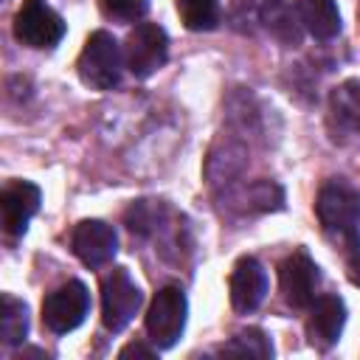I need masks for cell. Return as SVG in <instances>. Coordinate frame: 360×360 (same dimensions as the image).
<instances>
[{
    "mask_svg": "<svg viewBox=\"0 0 360 360\" xmlns=\"http://www.w3.org/2000/svg\"><path fill=\"white\" fill-rule=\"evenodd\" d=\"M186 315H188V301L177 284H169L155 292L146 312V335L155 343V349H169L177 343V338L186 329Z\"/></svg>",
    "mask_w": 360,
    "mask_h": 360,
    "instance_id": "3",
    "label": "cell"
},
{
    "mask_svg": "<svg viewBox=\"0 0 360 360\" xmlns=\"http://www.w3.org/2000/svg\"><path fill=\"white\" fill-rule=\"evenodd\" d=\"M0 335L6 346H17L28 335V307L11 292H3L0 298Z\"/></svg>",
    "mask_w": 360,
    "mask_h": 360,
    "instance_id": "16",
    "label": "cell"
},
{
    "mask_svg": "<svg viewBox=\"0 0 360 360\" xmlns=\"http://www.w3.org/2000/svg\"><path fill=\"white\" fill-rule=\"evenodd\" d=\"M104 17L118 22H135L149 11V0H98Z\"/></svg>",
    "mask_w": 360,
    "mask_h": 360,
    "instance_id": "20",
    "label": "cell"
},
{
    "mask_svg": "<svg viewBox=\"0 0 360 360\" xmlns=\"http://www.w3.org/2000/svg\"><path fill=\"white\" fill-rule=\"evenodd\" d=\"M228 290H231V304L236 312H253L267 292V273L259 264V259L253 256H242L228 278Z\"/></svg>",
    "mask_w": 360,
    "mask_h": 360,
    "instance_id": "13",
    "label": "cell"
},
{
    "mask_svg": "<svg viewBox=\"0 0 360 360\" xmlns=\"http://www.w3.org/2000/svg\"><path fill=\"white\" fill-rule=\"evenodd\" d=\"M42 194L28 180H11L0 191V219L8 236H22L31 217L39 211Z\"/></svg>",
    "mask_w": 360,
    "mask_h": 360,
    "instance_id": "11",
    "label": "cell"
},
{
    "mask_svg": "<svg viewBox=\"0 0 360 360\" xmlns=\"http://www.w3.org/2000/svg\"><path fill=\"white\" fill-rule=\"evenodd\" d=\"M301 25L321 42L340 34V11L335 0H295Z\"/></svg>",
    "mask_w": 360,
    "mask_h": 360,
    "instance_id": "15",
    "label": "cell"
},
{
    "mask_svg": "<svg viewBox=\"0 0 360 360\" xmlns=\"http://www.w3.org/2000/svg\"><path fill=\"white\" fill-rule=\"evenodd\" d=\"M70 250L76 253V259L87 267H104L112 262L115 250H118V236L112 231V225L101 222V219H82L73 233H70Z\"/></svg>",
    "mask_w": 360,
    "mask_h": 360,
    "instance_id": "10",
    "label": "cell"
},
{
    "mask_svg": "<svg viewBox=\"0 0 360 360\" xmlns=\"http://www.w3.org/2000/svg\"><path fill=\"white\" fill-rule=\"evenodd\" d=\"M87 309H90L87 287L82 281L70 278V281L59 284L53 292L45 295V301H42V323L53 335H68L87 318Z\"/></svg>",
    "mask_w": 360,
    "mask_h": 360,
    "instance_id": "6",
    "label": "cell"
},
{
    "mask_svg": "<svg viewBox=\"0 0 360 360\" xmlns=\"http://www.w3.org/2000/svg\"><path fill=\"white\" fill-rule=\"evenodd\" d=\"M14 37L28 48H53L65 37V20L45 0H22L14 14Z\"/></svg>",
    "mask_w": 360,
    "mask_h": 360,
    "instance_id": "8",
    "label": "cell"
},
{
    "mask_svg": "<svg viewBox=\"0 0 360 360\" xmlns=\"http://www.w3.org/2000/svg\"><path fill=\"white\" fill-rule=\"evenodd\" d=\"M79 79L93 90H112L121 82V48L112 34L93 31L76 59Z\"/></svg>",
    "mask_w": 360,
    "mask_h": 360,
    "instance_id": "2",
    "label": "cell"
},
{
    "mask_svg": "<svg viewBox=\"0 0 360 360\" xmlns=\"http://www.w3.org/2000/svg\"><path fill=\"white\" fill-rule=\"evenodd\" d=\"M343 323H346V304L338 295H318L309 304L307 338L318 349H332L340 340Z\"/></svg>",
    "mask_w": 360,
    "mask_h": 360,
    "instance_id": "12",
    "label": "cell"
},
{
    "mask_svg": "<svg viewBox=\"0 0 360 360\" xmlns=\"http://www.w3.org/2000/svg\"><path fill=\"white\" fill-rule=\"evenodd\" d=\"M141 290L129 278L127 267H112L101 281V323L110 332L127 329V323L141 309Z\"/></svg>",
    "mask_w": 360,
    "mask_h": 360,
    "instance_id": "4",
    "label": "cell"
},
{
    "mask_svg": "<svg viewBox=\"0 0 360 360\" xmlns=\"http://www.w3.org/2000/svg\"><path fill=\"white\" fill-rule=\"evenodd\" d=\"M169 59V37L158 22H138L124 45V62L135 79H146Z\"/></svg>",
    "mask_w": 360,
    "mask_h": 360,
    "instance_id": "5",
    "label": "cell"
},
{
    "mask_svg": "<svg viewBox=\"0 0 360 360\" xmlns=\"http://www.w3.org/2000/svg\"><path fill=\"white\" fill-rule=\"evenodd\" d=\"M239 211L242 214H264V211H278L284 205V191L273 180H256L239 194Z\"/></svg>",
    "mask_w": 360,
    "mask_h": 360,
    "instance_id": "17",
    "label": "cell"
},
{
    "mask_svg": "<svg viewBox=\"0 0 360 360\" xmlns=\"http://www.w3.org/2000/svg\"><path fill=\"white\" fill-rule=\"evenodd\" d=\"M321 273L318 264L304 253L295 250L290 253L281 267H278V284H281V295L292 309H309V304L315 301V290H318Z\"/></svg>",
    "mask_w": 360,
    "mask_h": 360,
    "instance_id": "9",
    "label": "cell"
},
{
    "mask_svg": "<svg viewBox=\"0 0 360 360\" xmlns=\"http://www.w3.org/2000/svg\"><path fill=\"white\" fill-rule=\"evenodd\" d=\"M152 357L155 352L152 349H146V346H141V343H129V346H124L121 352H118V357Z\"/></svg>",
    "mask_w": 360,
    "mask_h": 360,
    "instance_id": "21",
    "label": "cell"
},
{
    "mask_svg": "<svg viewBox=\"0 0 360 360\" xmlns=\"http://www.w3.org/2000/svg\"><path fill=\"white\" fill-rule=\"evenodd\" d=\"M329 127L335 138L360 135V79H346L329 93Z\"/></svg>",
    "mask_w": 360,
    "mask_h": 360,
    "instance_id": "14",
    "label": "cell"
},
{
    "mask_svg": "<svg viewBox=\"0 0 360 360\" xmlns=\"http://www.w3.org/2000/svg\"><path fill=\"white\" fill-rule=\"evenodd\" d=\"M188 31H214L219 25V0H174Z\"/></svg>",
    "mask_w": 360,
    "mask_h": 360,
    "instance_id": "18",
    "label": "cell"
},
{
    "mask_svg": "<svg viewBox=\"0 0 360 360\" xmlns=\"http://www.w3.org/2000/svg\"><path fill=\"white\" fill-rule=\"evenodd\" d=\"M315 214H318L323 231L343 242L346 253L352 256L349 267L354 273V281H360V233H357L360 194L352 186H346V183H326L318 191Z\"/></svg>",
    "mask_w": 360,
    "mask_h": 360,
    "instance_id": "1",
    "label": "cell"
},
{
    "mask_svg": "<svg viewBox=\"0 0 360 360\" xmlns=\"http://www.w3.org/2000/svg\"><path fill=\"white\" fill-rule=\"evenodd\" d=\"M233 17L236 22L264 25L284 45H298L301 39L298 11L292 14V8L284 0H233Z\"/></svg>",
    "mask_w": 360,
    "mask_h": 360,
    "instance_id": "7",
    "label": "cell"
},
{
    "mask_svg": "<svg viewBox=\"0 0 360 360\" xmlns=\"http://www.w3.org/2000/svg\"><path fill=\"white\" fill-rule=\"evenodd\" d=\"M219 352H222V354L270 357V354H273V346H270V338H267L262 329L250 326V329H242V332H236V335H233L228 343H222V346H219Z\"/></svg>",
    "mask_w": 360,
    "mask_h": 360,
    "instance_id": "19",
    "label": "cell"
}]
</instances>
